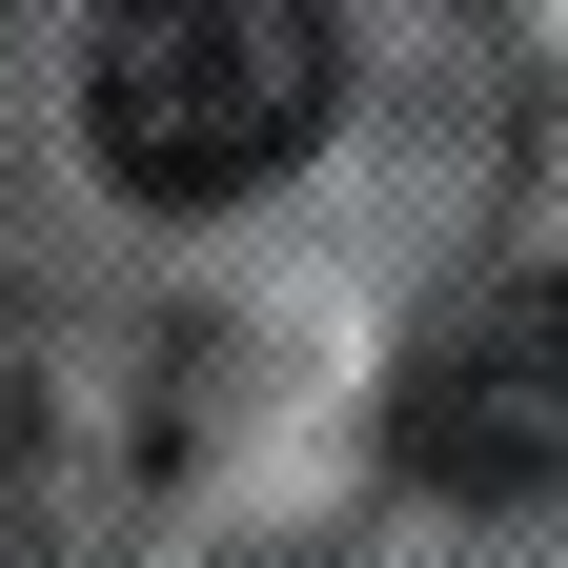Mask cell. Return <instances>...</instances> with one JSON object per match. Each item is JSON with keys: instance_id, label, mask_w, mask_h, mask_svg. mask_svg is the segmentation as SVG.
I'll use <instances>...</instances> for the list:
<instances>
[{"instance_id": "7a4b0ae2", "label": "cell", "mask_w": 568, "mask_h": 568, "mask_svg": "<svg viewBox=\"0 0 568 568\" xmlns=\"http://www.w3.org/2000/svg\"><path fill=\"white\" fill-rule=\"evenodd\" d=\"M406 487H447V508H528L568 487V284H487V305L426 325V366L386 406Z\"/></svg>"}, {"instance_id": "6da1fadb", "label": "cell", "mask_w": 568, "mask_h": 568, "mask_svg": "<svg viewBox=\"0 0 568 568\" xmlns=\"http://www.w3.org/2000/svg\"><path fill=\"white\" fill-rule=\"evenodd\" d=\"M325 102H345L325 0H122L82 41V142L122 203H244L325 142Z\"/></svg>"}]
</instances>
